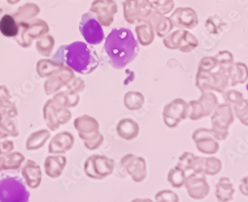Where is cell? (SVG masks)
Here are the masks:
<instances>
[{"instance_id":"6da1fadb","label":"cell","mask_w":248,"mask_h":202,"mask_svg":"<svg viewBox=\"0 0 248 202\" xmlns=\"http://www.w3.org/2000/svg\"><path fill=\"white\" fill-rule=\"evenodd\" d=\"M104 49L110 65L119 70L132 63L140 51L133 33L125 28L113 29L106 39Z\"/></svg>"},{"instance_id":"7a4b0ae2","label":"cell","mask_w":248,"mask_h":202,"mask_svg":"<svg viewBox=\"0 0 248 202\" xmlns=\"http://www.w3.org/2000/svg\"><path fill=\"white\" fill-rule=\"evenodd\" d=\"M62 58L72 70L81 75H89L99 65V57L94 49L82 41L62 46Z\"/></svg>"},{"instance_id":"3957f363","label":"cell","mask_w":248,"mask_h":202,"mask_svg":"<svg viewBox=\"0 0 248 202\" xmlns=\"http://www.w3.org/2000/svg\"><path fill=\"white\" fill-rule=\"evenodd\" d=\"M228 131H218L213 129H198L193 132V140L198 151L205 154H215L219 151L217 141L227 139Z\"/></svg>"},{"instance_id":"277c9868","label":"cell","mask_w":248,"mask_h":202,"mask_svg":"<svg viewBox=\"0 0 248 202\" xmlns=\"http://www.w3.org/2000/svg\"><path fill=\"white\" fill-rule=\"evenodd\" d=\"M196 87L202 92L215 91L222 93L226 92L228 87L227 75L222 71L219 66L211 71L198 70Z\"/></svg>"},{"instance_id":"5b68a950","label":"cell","mask_w":248,"mask_h":202,"mask_svg":"<svg viewBox=\"0 0 248 202\" xmlns=\"http://www.w3.org/2000/svg\"><path fill=\"white\" fill-rule=\"evenodd\" d=\"M123 6L125 20L131 24L148 22L155 12L150 0H125Z\"/></svg>"},{"instance_id":"8992f818","label":"cell","mask_w":248,"mask_h":202,"mask_svg":"<svg viewBox=\"0 0 248 202\" xmlns=\"http://www.w3.org/2000/svg\"><path fill=\"white\" fill-rule=\"evenodd\" d=\"M29 191L18 177H6L0 180V202H28Z\"/></svg>"},{"instance_id":"52a82bcc","label":"cell","mask_w":248,"mask_h":202,"mask_svg":"<svg viewBox=\"0 0 248 202\" xmlns=\"http://www.w3.org/2000/svg\"><path fill=\"white\" fill-rule=\"evenodd\" d=\"M218 101L213 92H202L198 101H191L188 103V118L192 120H198L212 114Z\"/></svg>"},{"instance_id":"ba28073f","label":"cell","mask_w":248,"mask_h":202,"mask_svg":"<svg viewBox=\"0 0 248 202\" xmlns=\"http://www.w3.org/2000/svg\"><path fill=\"white\" fill-rule=\"evenodd\" d=\"M79 30L86 42L91 46L99 45L105 38L103 27L91 12L82 15Z\"/></svg>"},{"instance_id":"9c48e42d","label":"cell","mask_w":248,"mask_h":202,"mask_svg":"<svg viewBox=\"0 0 248 202\" xmlns=\"http://www.w3.org/2000/svg\"><path fill=\"white\" fill-rule=\"evenodd\" d=\"M188 103L177 98L165 106L163 111L164 122L169 128H176L188 118Z\"/></svg>"},{"instance_id":"30bf717a","label":"cell","mask_w":248,"mask_h":202,"mask_svg":"<svg viewBox=\"0 0 248 202\" xmlns=\"http://www.w3.org/2000/svg\"><path fill=\"white\" fill-rule=\"evenodd\" d=\"M120 164L136 183L143 182L147 177V164L142 157L127 154L121 159Z\"/></svg>"},{"instance_id":"8fae6325","label":"cell","mask_w":248,"mask_h":202,"mask_svg":"<svg viewBox=\"0 0 248 202\" xmlns=\"http://www.w3.org/2000/svg\"><path fill=\"white\" fill-rule=\"evenodd\" d=\"M91 12L96 15V19L102 26L109 27L118 12L117 3L115 0H94L91 4Z\"/></svg>"},{"instance_id":"7c38bea8","label":"cell","mask_w":248,"mask_h":202,"mask_svg":"<svg viewBox=\"0 0 248 202\" xmlns=\"http://www.w3.org/2000/svg\"><path fill=\"white\" fill-rule=\"evenodd\" d=\"M184 185L188 196L194 200H202L210 193V186L204 174H189L186 177Z\"/></svg>"},{"instance_id":"4fadbf2b","label":"cell","mask_w":248,"mask_h":202,"mask_svg":"<svg viewBox=\"0 0 248 202\" xmlns=\"http://www.w3.org/2000/svg\"><path fill=\"white\" fill-rule=\"evenodd\" d=\"M222 162L216 157L196 156L194 154L190 165V170L196 173L208 176H216L222 170Z\"/></svg>"},{"instance_id":"5bb4252c","label":"cell","mask_w":248,"mask_h":202,"mask_svg":"<svg viewBox=\"0 0 248 202\" xmlns=\"http://www.w3.org/2000/svg\"><path fill=\"white\" fill-rule=\"evenodd\" d=\"M170 19L173 26L183 30L193 29L198 24V14L191 7H177L170 16Z\"/></svg>"},{"instance_id":"9a60e30c","label":"cell","mask_w":248,"mask_h":202,"mask_svg":"<svg viewBox=\"0 0 248 202\" xmlns=\"http://www.w3.org/2000/svg\"><path fill=\"white\" fill-rule=\"evenodd\" d=\"M213 130L228 131L234 122V114L232 108L227 103H221L216 107L211 117Z\"/></svg>"},{"instance_id":"2e32d148","label":"cell","mask_w":248,"mask_h":202,"mask_svg":"<svg viewBox=\"0 0 248 202\" xmlns=\"http://www.w3.org/2000/svg\"><path fill=\"white\" fill-rule=\"evenodd\" d=\"M228 86L234 87L245 84L248 80V67L242 63H234L226 72Z\"/></svg>"},{"instance_id":"e0dca14e","label":"cell","mask_w":248,"mask_h":202,"mask_svg":"<svg viewBox=\"0 0 248 202\" xmlns=\"http://www.w3.org/2000/svg\"><path fill=\"white\" fill-rule=\"evenodd\" d=\"M148 23L153 26L154 32L159 37H165L174 27L170 17H165V15L156 12L151 17Z\"/></svg>"},{"instance_id":"ac0fdd59","label":"cell","mask_w":248,"mask_h":202,"mask_svg":"<svg viewBox=\"0 0 248 202\" xmlns=\"http://www.w3.org/2000/svg\"><path fill=\"white\" fill-rule=\"evenodd\" d=\"M117 133L123 139L131 141L137 137L140 134V126L133 119L124 118L118 123Z\"/></svg>"},{"instance_id":"d6986e66","label":"cell","mask_w":248,"mask_h":202,"mask_svg":"<svg viewBox=\"0 0 248 202\" xmlns=\"http://www.w3.org/2000/svg\"><path fill=\"white\" fill-rule=\"evenodd\" d=\"M234 188L232 181L227 177L220 178L216 185L215 196L217 202H229L234 198Z\"/></svg>"},{"instance_id":"ffe728a7","label":"cell","mask_w":248,"mask_h":202,"mask_svg":"<svg viewBox=\"0 0 248 202\" xmlns=\"http://www.w3.org/2000/svg\"><path fill=\"white\" fill-rule=\"evenodd\" d=\"M137 39L141 46H150L155 39V32L153 26L148 22L137 24L136 26Z\"/></svg>"},{"instance_id":"44dd1931","label":"cell","mask_w":248,"mask_h":202,"mask_svg":"<svg viewBox=\"0 0 248 202\" xmlns=\"http://www.w3.org/2000/svg\"><path fill=\"white\" fill-rule=\"evenodd\" d=\"M144 102V97L140 92L130 91L124 96V106L130 111L140 110L143 108Z\"/></svg>"},{"instance_id":"7402d4cb","label":"cell","mask_w":248,"mask_h":202,"mask_svg":"<svg viewBox=\"0 0 248 202\" xmlns=\"http://www.w3.org/2000/svg\"><path fill=\"white\" fill-rule=\"evenodd\" d=\"M198 46V40L193 34L184 30L178 44V50L183 53H189Z\"/></svg>"},{"instance_id":"603a6c76","label":"cell","mask_w":248,"mask_h":202,"mask_svg":"<svg viewBox=\"0 0 248 202\" xmlns=\"http://www.w3.org/2000/svg\"><path fill=\"white\" fill-rule=\"evenodd\" d=\"M0 31L5 36L12 37L16 36L19 32V27L13 17L5 15L0 20Z\"/></svg>"},{"instance_id":"cb8c5ba5","label":"cell","mask_w":248,"mask_h":202,"mask_svg":"<svg viewBox=\"0 0 248 202\" xmlns=\"http://www.w3.org/2000/svg\"><path fill=\"white\" fill-rule=\"evenodd\" d=\"M186 177V171L179 167L176 166L169 171L168 181L172 188H180L184 185Z\"/></svg>"},{"instance_id":"d4e9b609","label":"cell","mask_w":248,"mask_h":202,"mask_svg":"<svg viewBox=\"0 0 248 202\" xmlns=\"http://www.w3.org/2000/svg\"><path fill=\"white\" fill-rule=\"evenodd\" d=\"M183 31H184L183 29H178V30L167 34V36H165V38L163 40V43L165 45V47L170 50H178V44H179L180 39L182 37Z\"/></svg>"},{"instance_id":"484cf974","label":"cell","mask_w":248,"mask_h":202,"mask_svg":"<svg viewBox=\"0 0 248 202\" xmlns=\"http://www.w3.org/2000/svg\"><path fill=\"white\" fill-rule=\"evenodd\" d=\"M215 58L218 63L220 68L225 73L227 72V70L229 69L230 67L234 63V57L229 51H220L219 53L215 56Z\"/></svg>"},{"instance_id":"4316f807","label":"cell","mask_w":248,"mask_h":202,"mask_svg":"<svg viewBox=\"0 0 248 202\" xmlns=\"http://www.w3.org/2000/svg\"><path fill=\"white\" fill-rule=\"evenodd\" d=\"M155 11L162 15H167L172 12L174 8L173 0H152Z\"/></svg>"},{"instance_id":"83f0119b","label":"cell","mask_w":248,"mask_h":202,"mask_svg":"<svg viewBox=\"0 0 248 202\" xmlns=\"http://www.w3.org/2000/svg\"><path fill=\"white\" fill-rule=\"evenodd\" d=\"M246 99H244V95L236 90H230L224 92L225 103L229 104L231 107L238 105L243 103Z\"/></svg>"},{"instance_id":"f1b7e54d","label":"cell","mask_w":248,"mask_h":202,"mask_svg":"<svg viewBox=\"0 0 248 202\" xmlns=\"http://www.w3.org/2000/svg\"><path fill=\"white\" fill-rule=\"evenodd\" d=\"M248 101H245L243 103H239L238 105L233 106L234 113L239 120L241 121L242 124L248 125Z\"/></svg>"},{"instance_id":"f546056e","label":"cell","mask_w":248,"mask_h":202,"mask_svg":"<svg viewBox=\"0 0 248 202\" xmlns=\"http://www.w3.org/2000/svg\"><path fill=\"white\" fill-rule=\"evenodd\" d=\"M155 202H179V197L171 190L158 192L155 196Z\"/></svg>"},{"instance_id":"4dcf8cb0","label":"cell","mask_w":248,"mask_h":202,"mask_svg":"<svg viewBox=\"0 0 248 202\" xmlns=\"http://www.w3.org/2000/svg\"><path fill=\"white\" fill-rule=\"evenodd\" d=\"M218 67V63L215 57H205L199 63L198 70L201 71H211Z\"/></svg>"},{"instance_id":"1f68e13d","label":"cell","mask_w":248,"mask_h":202,"mask_svg":"<svg viewBox=\"0 0 248 202\" xmlns=\"http://www.w3.org/2000/svg\"><path fill=\"white\" fill-rule=\"evenodd\" d=\"M193 156H194V154H193V153L185 152L178 159V164H177V166L183 169L185 171L190 170L191 163H192Z\"/></svg>"},{"instance_id":"d6a6232c","label":"cell","mask_w":248,"mask_h":202,"mask_svg":"<svg viewBox=\"0 0 248 202\" xmlns=\"http://www.w3.org/2000/svg\"><path fill=\"white\" fill-rule=\"evenodd\" d=\"M131 202H154L153 201L151 200V199H148V198H146V199H140V198H137V199H134L133 201H131Z\"/></svg>"}]
</instances>
